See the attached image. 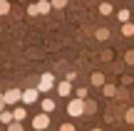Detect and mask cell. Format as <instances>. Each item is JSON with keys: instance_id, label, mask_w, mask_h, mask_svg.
I'll use <instances>...</instances> for the list:
<instances>
[{"instance_id": "27", "label": "cell", "mask_w": 134, "mask_h": 131, "mask_svg": "<svg viewBox=\"0 0 134 131\" xmlns=\"http://www.w3.org/2000/svg\"><path fill=\"white\" fill-rule=\"evenodd\" d=\"M92 131H102V129H92Z\"/></svg>"}, {"instance_id": "26", "label": "cell", "mask_w": 134, "mask_h": 131, "mask_svg": "<svg viewBox=\"0 0 134 131\" xmlns=\"http://www.w3.org/2000/svg\"><path fill=\"white\" fill-rule=\"evenodd\" d=\"M5 107H8V104H5V97H3V94H0V114L5 111Z\"/></svg>"}, {"instance_id": "12", "label": "cell", "mask_w": 134, "mask_h": 131, "mask_svg": "<svg viewBox=\"0 0 134 131\" xmlns=\"http://www.w3.org/2000/svg\"><path fill=\"white\" fill-rule=\"evenodd\" d=\"M129 17H132V15H129V10H119V13H117V20H119L122 25H127V22H129Z\"/></svg>"}, {"instance_id": "24", "label": "cell", "mask_w": 134, "mask_h": 131, "mask_svg": "<svg viewBox=\"0 0 134 131\" xmlns=\"http://www.w3.org/2000/svg\"><path fill=\"white\" fill-rule=\"evenodd\" d=\"M60 131H75V124H62V126H60Z\"/></svg>"}, {"instance_id": "22", "label": "cell", "mask_w": 134, "mask_h": 131, "mask_svg": "<svg viewBox=\"0 0 134 131\" xmlns=\"http://www.w3.org/2000/svg\"><path fill=\"white\" fill-rule=\"evenodd\" d=\"M27 15H32V17L37 15V5H35V3H32V5H27Z\"/></svg>"}, {"instance_id": "23", "label": "cell", "mask_w": 134, "mask_h": 131, "mask_svg": "<svg viewBox=\"0 0 134 131\" xmlns=\"http://www.w3.org/2000/svg\"><path fill=\"white\" fill-rule=\"evenodd\" d=\"M77 99H87V89H85V87L77 89Z\"/></svg>"}, {"instance_id": "7", "label": "cell", "mask_w": 134, "mask_h": 131, "mask_svg": "<svg viewBox=\"0 0 134 131\" xmlns=\"http://www.w3.org/2000/svg\"><path fill=\"white\" fill-rule=\"evenodd\" d=\"M37 15H47L50 10H52V3H50V0H37Z\"/></svg>"}, {"instance_id": "4", "label": "cell", "mask_w": 134, "mask_h": 131, "mask_svg": "<svg viewBox=\"0 0 134 131\" xmlns=\"http://www.w3.org/2000/svg\"><path fill=\"white\" fill-rule=\"evenodd\" d=\"M55 87V74L52 72H45L42 77H40V84H37V92H50V89Z\"/></svg>"}, {"instance_id": "6", "label": "cell", "mask_w": 134, "mask_h": 131, "mask_svg": "<svg viewBox=\"0 0 134 131\" xmlns=\"http://www.w3.org/2000/svg\"><path fill=\"white\" fill-rule=\"evenodd\" d=\"M57 94H60V97H70V94H72V82H67V79L60 82L57 84Z\"/></svg>"}, {"instance_id": "14", "label": "cell", "mask_w": 134, "mask_h": 131, "mask_svg": "<svg viewBox=\"0 0 134 131\" xmlns=\"http://www.w3.org/2000/svg\"><path fill=\"white\" fill-rule=\"evenodd\" d=\"M102 92H104L107 97H114V94H117V87H114V84H104V87H102Z\"/></svg>"}, {"instance_id": "1", "label": "cell", "mask_w": 134, "mask_h": 131, "mask_svg": "<svg viewBox=\"0 0 134 131\" xmlns=\"http://www.w3.org/2000/svg\"><path fill=\"white\" fill-rule=\"evenodd\" d=\"M85 102L87 99H70V104H67V114H70V116H82V114H87L85 111Z\"/></svg>"}, {"instance_id": "21", "label": "cell", "mask_w": 134, "mask_h": 131, "mask_svg": "<svg viewBox=\"0 0 134 131\" xmlns=\"http://www.w3.org/2000/svg\"><path fill=\"white\" fill-rule=\"evenodd\" d=\"M124 62L127 64H134V49H129V52L124 54Z\"/></svg>"}, {"instance_id": "20", "label": "cell", "mask_w": 134, "mask_h": 131, "mask_svg": "<svg viewBox=\"0 0 134 131\" xmlns=\"http://www.w3.org/2000/svg\"><path fill=\"white\" fill-rule=\"evenodd\" d=\"M52 3V8H57V10H62L65 5H67V0H50Z\"/></svg>"}, {"instance_id": "2", "label": "cell", "mask_w": 134, "mask_h": 131, "mask_svg": "<svg viewBox=\"0 0 134 131\" xmlns=\"http://www.w3.org/2000/svg\"><path fill=\"white\" fill-rule=\"evenodd\" d=\"M47 126H50V114L40 111V114H35V116H32V129L35 131H45Z\"/></svg>"}, {"instance_id": "17", "label": "cell", "mask_w": 134, "mask_h": 131, "mask_svg": "<svg viewBox=\"0 0 134 131\" xmlns=\"http://www.w3.org/2000/svg\"><path fill=\"white\" fill-rule=\"evenodd\" d=\"M99 13H102V15H112V5H109V3H102V5H99Z\"/></svg>"}, {"instance_id": "18", "label": "cell", "mask_w": 134, "mask_h": 131, "mask_svg": "<svg viewBox=\"0 0 134 131\" xmlns=\"http://www.w3.org/2000/svg\"><path fill=\"white\" fill-rule=\"evenodd\" d=\"M8 13H10V3L3 0V3H0V15H8Z\"/></svg>"}, {"instance_id": "10", "label": "cell", "mask_w": 134, "mask_h": 131, "mask_svg": "<svg viewBox=\"0 0 134 131\" xmlns=\"http://www.w3.org/2000/svg\"><path fill=\"white\" fill-rule=\"evenodd\" d=\"M92 84H94V87H104V74L94 72V74H92Z\"/></svg>"}, {"instance_id": "25", "label": "cell", "mask_w": 134, "mask_h": 131, "mask_svg": "<svg viewBox=\"0 0 134 131\" xmlns=\"http://www.w3.org/2000/svg\"><path fill=\"white\" fill-rule=\"evenodd\" d=\"M127 121L134 124V109H129V111H127Z\"/></svg>"}, {"instance_id": "8", "label": "cell", "mask_w": 134, "mask_h": 131, "mask_svg": "<svg viewBox=\"0 0 134 131\" xmlns=\"http://www.w3.org/2000/svg\"><path fill=\"white\" fill-rule=\"evenodd\" d=\"M13 116H15V121L23 124V119L27 116V109H25V107H15V109H13Z\"/></svg>"}, {"instance_id": "3", "label": "cell", "mask_w": 134, "mask_h": 131, "mask_svg": "<svg viewBox=\"0 0 134 131\" xmlns=\"http://www.w3.org/2000/svg\"><path fill=\"white\" fill-rule=\"evenodd\" d=\"M3 97H5V104H8V107H18V104L23 102V89H8Z\"/></svg>"}, {"instance_id": "11", "label": "cell", "mask_w": 134, "mask_h": 131, "mask_svg": "<svg viewBox=\"0 0 134 131\" xmlns=\"http://www.w3.org/2000/svg\"><path fill=\"white\" fill-rule=\"evenodd\" d=\"M0 121H3L5 126H10V124L15 121V116H13V111H3V114H0Z\"/></svg>"}, {"instance_id": "19", "label": "cell", "mask_w": 134, "mask_h": 131, "mask_svg": "<svg viewBox=\"0 0 134 131\" xmlns=\"http://www.w3.org/2000/svg\"><path fill=\"white\" fill-rule=\"evenodd\" d=\"M8 131H25V129H23V124H20V121H13L8 126Z\"/></svg>"}, {"instance_id": "5", "label": "cell", "mask_w": 134, "mask_h": 131, "mask_svg": "<svg viewBox=\"0 0 134 131\" xmlns=\"http://www.w3.org/2000/svg\"><path fill=\"white\" fill-rule=\"evenodd\" d=\"M37 99H40L37 87H35V89H23V104H35Z\"/></svg>"}, {"instance_id": "9", "label": "cell", "mask_w": 134, "mask_h": 131, "mask_svg": "<svg viewBox=\"0 0 134 131\" xmlns=\"http://www.w3.org/2000/svg\"><path fill=\"white\" fill-rule=\"evenodd\" d=\"M40 107H42V111H45V114L55 111V99H42V102H40Z\"/></svg>"}, {"instance_id": "16", "label": "cell", "mask_w": 134, "mask_h": 131, "mask_svg": "<svg viewBox=\"0 0 134 131\" xmlns=\"http://www.w3.org/2000/svg\"><path fill=\"white\" fill-rule=\"evenodd\" d=\"M94 109H97V104L87 99V102H85V111H87V114H94Z\"/></svg>"}, {"instance_id": "15", "label": "cell", "mask_w": 134, "mask_h": 131, "mask_svg": "<svg viewBox=\"0 0 134 131\" xmlns=\"http://www.w3.org/2000/svg\"><path fill=\"white\" fill-rule=\"evenodd\" d=\"M94 37H97V40H107V37H109V30H107V27H99V30L94 32Z\"/></svg>"}, {"instance_id": "28", "label": "cell", "mask_w": 134, "mask_h": 131, "mask_svg": "<svg viewBox=\"0 0 134 131\" xmlns=\"http://www.w3.org/2000/svg\"><path fill=\"white\" fill-rule=\"evenodd\" d=\"M0 3H3V0H0Z\"/></svg>"}, {"instance_id": "13", "label": "cell", "mask_w": 134, "mask_h": 131, "mask_svg": "<svg viewBox=\"0 0 134 131\" xmlns=\"http://www.w3.org/2000/svg\"><path fill=\"white\" fill-rule=\"evenodd\" d=\"M122 35H124V37H132V35H134V22L122 25Z\"/></svg>"}]
</instances>
